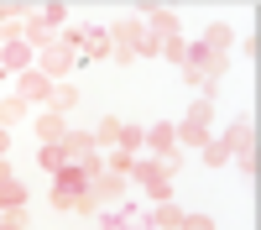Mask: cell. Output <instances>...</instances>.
Masks as SVG:
<instances>
[{
	"mask_svg": "<svg viewBox=\"0 0 261 230\" xmlns=\"http://www.w3.org/2000/svg\"><path fill=\"white\" fill-rule=\"evenodd\" d=\"M199 152H204V162H209V167H225V162H230V152H225V141H220V136H209Z\"/></svg>",
	"mask_w": 261,
	"mask_h": 230,
	"instance_id": "26",
	"label": "cell"
},
{
	"mask_svg": "<svg viewBox=\"0 0 261 230\" xmlns=\"http://www.w3.org/2000/svg\"><path fill=\"white\" fill-rule=\"evenodd\" d=\"M16 204H27V188H21L16 178H6L0 183V209H16Z\"/></svg>",
	"mask_w": 261,
	"mask_h": 230,
	"instance_id": "24",
	"label": "cell"
},
{
	"mask_svg": "<svg viewBox=\"0 0 261 230\" xmlns=\"http://www.w3.org/2000/svg\"><path fill=\"white\" fill-rule=\"evenodd\" d=\"M53 204L68 209V215H94V194H89V178L79 173V167H63V173L53 178Z\"/></svg>",
	"mask_w": 261,
	"mask_h": 230,
	"instance_id": "2",
	"label": "cell"
},
{
	"mask_svg": "<svg viewBox=\"0 0 261 230\" xmlns=\"http://www.w3.org/2000/svg\"><path fill=\"white\" fill-rule=\"evenodd\" d=\"M157 162H162V173H167V178H172V173H178V167H183V152H178V146H172V152H162V157H157Z\"/></svg>",
	"mask_w": 261,
	"mask_h": 230,
	"instance_id": "30",
	"label": "cell"
},
{
	"mask_svg": "<svg viewBox=\"0 0 261 230\" xmlns=\"http://www.w3.org/2000/svg\"><path fill=\"white\" fill-rule=\"evenodd\" d=\"M178 230H214V220H209V215H183Z\"/></svg>",
	"mask_w": 261,
	"mask_h": 230,
	"instance_id": "31",
	"label": "cell"
},
{
	"mask_svg": "<svg viewBox=\"0 0 261 230\" xmlns=\"http://www.w3.org/2000/svg\"><path fill=\"white\" fill-rule=\"evenodd\" d=\"M37 63V53L27 47V42H6V47H0V73H11V79H21Z\"/></svg>",
	"mask_w": 261,
	"mask_h": 230,
	"instance_id": "6",
	"label": "cell"
},
{
	"mask_svg": "<svg viewBox=\"0 0 261 230\" xmlns=\"http://www.w3.org/2000/svg\"><path fill=\"white\" fill-rule=\"evenodd\" d=\"M225 141V152H230V162H241L246 173H256V125L251 120H235L230 131L220 136Z\"/></svg>",
	"mask_w": 261,
	"mask_h": 230,
	"instance_id": "5",
	"label": "cell"
},
{
	"mask_svg": "<svg viewBox=\"0 0 261 230\" xmlns=\"http://www.w3.org/2000/svg\"><path fill=\"white\" fill-rule=\"evenodd\" d=\"M37 21H42L47 32H63V27H68V6H58V0H53V6H42V11H37Z\"/></svg>",
	"mask_w": 261,
	"mask_h": 230,
	"instance_id": "21",
	"label": "cell"
},
{
	"mask_svg": "<svg viewBox=\"0 0 261 230\" xmlns=\"http://www.w3.org/2000/svg\"><path fill=\"white\" fill-rule=\"evenodd\" d=\"M6 152H11V136H6V131H0V162H6Z\"/></svg>",
	"mask_w": 261,
	"mask_h": 230,
	"instance_id": "32",
	"label": "cell"
},
{
	"mask_svg": "<svg viewBox=\"0 0 261 230\" xmlns=\"http://www.w3.org/2000/svg\"><path fill=\"white\" fill-rule=\"evenodd\" d=\"M89 194H94V204H120V199H125V178L94 173V178H89Z\"/></svg>",
	"mask_w": 261,
	"mask_h": 230,
	"instance_id": "9",
	"label": "cell"
},
{
	"mask_svg": "<svg viewBox=\"0 0 261 230\" xmlns=\"http://www.w3.org/2000/svg\"><path fill=\"white\" fill-rule=\"evenodd\" d=\"M47 94H53V79L47 73H37V68H27V73H21L16 79V99H27V105H47Z\"/></svg>",
	"mask_w": 261,
	"mask_h": 230,
	"instance_id": "8",
	"label": "cell"
},
{
	"mask_svg": "<svg viewBox=\"0 0 261 230\" xmlns=\"http://www.w3.org/2000/svg\"><path fill=\"white\" fill-rule=\"evenodd\" d=\"M120 131H125V125H120L115 115H105V120L94 125V146H110V152H115V146H120Z\"/></svg>",
	"mask_w": 261,
	"mask_h": 230,
	"instance_id": "18",
	"label": "cell"
},
{
	"mask_svg": "<svg viewBox=\"0 0 261 230\" xmlns=\"http://www.w3.org/2000/svg\"><path fill=\"white\" fill-rule=\"evenodd\" d=\"M225 68H230V58L214 53V47H204V42H193L188 58H183V79L193 84V89H204L209 99H214V84L225 79Z\"/></svg>",
	"mask_w": 261,
	"mask_h": 230,
	"instance_id": "1",
	"label": "cell"
},
{
	"mask_svg": "<svg viewBox=\"0 0 261 230\" xmlns=\"http://www.w3.org/2000/svg\"><path fill=\"white\" fill-rule=\"evenodd\" d=\"M130 178L146 188V199H151V204L172 199V178L162 173V162H157V157H136V162H130Z\"/></svg>",
	"mask_w": 261,
	"mask_h": 230,
	"instance_id": "3",
	"label": "cell"
},
{
	"mask_svg": "<svg viewBox=\"0 0 261 230\" xmlns=\"http://www.w3.org/2000/svg\"><path fill=\"white\" fill-rule=\"evenodd\" d=\"M141 27L157 37V42H167V37H178L183 21H178V11H167V6H146V21H141Z\"/></svg>",
	"mask_w": 261,
	"mask_h": 230,
	"instance_id": "7",
	"label": "cell"
},
{
	"mask_svg": "<svg viewBox=\"0 0 261 230\" xmlns=\"http://www.w3.org/2000/svg\"><path fill=\"white\" fill-rule=\"evenodd\" d=\"M79 63H84V58H79L73 47H63V42H53V47H42V53H37V63H32V68H37V73H47L53 84H68V73L79 68Z\"/></svg>",
	"mask_w": 261,
	"mask_h": 230,
	"instance_id": "4",
	"label": "cell"
},
{
	"mask_svg": "<svg viewBox=\"0 0 261 230\" xmlns=\"http://www.w3.org/2000/svg\"><path fill=\"white\" fill-rule=\"evenodd\" d=\"M230 42H235V37H230V27H225V21H209V32H204V47H214V53H225Z\"/></svg>",
	"mask_w": 261,
	"mask_h": 230,
	"instance_id": "22",
	"label": "cell"
},
{
	"mask_svg": "<svg viewBox=\"0 0 261 230\" xmlns=\"http://www.w3.org/2000/svg\"><path fill=\"white\" fill-rule=\"evenodd\" d=\"M37 167H42V173H53V178H58L63 167H68V162H63V146H58V141H42V146H37Z\"/></svg>",
	"mask_w": 261,
	"mask_h": 230,
	"instance_id": "16",
	"label": "cell"
},
{
	"mask_svg": "<svg viewBox=\"0 0 261 230\" xmlns=\"http://www.w3.org/2000/svg\"><path fill=\"white\" fill-rule=\"evenodd\" d=\"M157 58H167V63H183V58H188V42H183V37H167V42H157Z\"/></svg>",
	"mask_w": 261,
	"mask_h": 230,
	"instance_id": "25",
	"label": "cell"
},
{
	"mask_svg": "<svg viewBox=\"0 0 261 230\" xmlns=\"http://www.w3.org/2000/svg\"><path fill=\"white\" fill-rule=\"evenodd\" d=\"M16 120H27V99L6 94V99H0V131H6V125H16Z\"/></svg>",
	"mask_w": 261,
	"mask_h": 230,
	"instance_id": "19",
	"label": "cell"
},
{
	"mask_svg": "<svg viewBox=\"0 0 261 230\" xmlns=\"http://www.w3.org/2000/svg\"><path fill=\"white\" fill-rule=\"evenodd\" d=\"M146 146H151V152H172V146H178V136H172V125H151V131H146Z\"/></svg>",
	"mask_w": 261,
	"mask_h": 230,
	"instance_id": "20",
	"label": "cell"
},
{
	"mask_svg": "<svg viewBox=\"0 0 261 230\" xmlns=\"http://www.w3.org/2000/svg\"><path fill=\"white\" fill-rule=\"evenodd\" d=\"M73 105H79V89H73V84H53V94H47V110H53V115H68Z\"/></svg>",
	"mask_w": 261,
	"mask_h": 230,
	"instance_id": "17",
	"label": "cell"
},
{
	"mask_svg": "<svg viewBox=\"0 0 261 230\" xmlns=\"http://www.w3.org/2000/svg\"><path fill=\"white\" fill-rule=\"evenodd\" d=\"M130 162H136V157L115 146V152H110V162H105V173H115V178H130Z\"/></svg>",
	"mask_w": 261,
	"mask_h": 230,
	"instance_id": "28",
	"label": "cell"
},
{
	"mask_svg": "<svg viewBox=\"0 0 261 230\" xmlns=\"http://www.w3.org/2000/svg\"><path fill=\"white\" fill-rule=\"evenodd\" d=\"M209 120H214V99L204 94L199 105H188V120H183V125H204V131H209Z\"/></svg>",
	"mask_w": 261,
	"mask_h": 230,
	"instance_id": "23",
	"label": "cell"
},
{
	"mask_svg": "<svg viewBox=\"0 0 261 230\" xmlns=\"http://www.w3.org/2000/svg\"><path fill=\"white\" fill-rule=\"evenodd\" d=\"M63 136H68V120H63V115H37V146L42 141H63Z\"/></svg>",
	"mask_w": 261,
	"mask_h": 230,
	"instance_id": "15",
	"label": "cell"
},
{
	"mask_svg": "<svg viewBox=\"0 0 261 230\" xmlns=\"http://www.w3.org/2000/svg\"><path fill=\"white\" fill-rule=\"evenodd\" d=\"M136 146H146V131H141V125H125V131H120V152L136 157Z\"/></svg>",
	"mask_w": 261,
	"mask_h": 230,
	"instance_id": "29",
	"label": "cell"
},
{
	"mask_svg": "<svg viewBox=\"0 0 261 230\" xmlns=\"http://www.w3.org/2000/svg\"><path fill=\"white\" fill-rule=\"evenodd\" d=\"M141 225H146V215H141V209H130V204H125V209H110V215L99 220V230H141Z\"/></svg>",
	"mask_w": 261,
	"mask_h": 230,
	"instance_id": "13",
	"label": "cell"
},
{
	"mask_svg": "<svg viewBox=\"0 0 261 230\" xmlns=\"http://www.w3.org/2000/svg\"><path fill=\"white\" fill-rule=\"evenodd\" d=\"M172 136H178L183 146H204V141H209V131H204V125H172Z\"/></svg>",
	"mask_w": 261,
	"mask_h": 230,
	"instance_id": "27",
	"label": "cell"
},
{
	"mask_svg": "<svg viewBox=\"0 0 261 230\" xmlns=\"http://www.w3.org/2000/svg\"><path fill=\"white\" fill-rule=\"evenodd\" d=\"M21 42H27L32 53H42V47H53V42H58V32H47V27L37 21V11H32V16H27V32H21Z\"/></svg>",
	"mask_w": 261,
	"mask_h": 230,
	"instance_id": "14",
	"label": "cell"
},
{
	"mask_svg": "<svg viewBox=\"0 0 261 230\" xmlns=\"http://www.w3.org/2000/svg\"><path fill=\"white\" fill-rule=\"evenodd\" d=\"M0 230H21V225H0Z\"/></svg>",
	"mask_w": 261,
	"mask_h": 230,
	"instance_id": "33",
	"label": "cell"
},
{
	"mask_svg": "<svg viewBox=\"0 0 261 230\" xmlns=\"http://www.w3.org/2000/svg\"><path fill=\"white\" fill-rule=\"evenodd\" d=\"M27 6H0V47L6 42H21V32H27Z\"/></svg>",
	"mask_w": 261,
	"mask_h": 230,
	"instance_id": "10",
	"label": "cell"
},
{
	"mask_svg": "<svg viewBox=\"0 0 261 230\" xmlns=\"http://www.w3.org/2000/svg\"><path fill=\"white\" fill-rule=\"evenodd\" d=\"M146 225H151V230H178V225H183V209L172 204V199H162V204L146 209Z\"/></svg>",
	"mask_w": 261,
	"mask_h": 230,
	"instance_id": "12",
	"label": "cell"
},
{
	"mask_svg": "<svg viewBox=\"0 0 261 230\" xmlns=\"http://www.w3.org/2000/svg\"><path fill=\"white\" fill-rule=\"evenodd\" d=\"M79 58H89V63H110V37H105V27H89V32H84Z\"/></svg>",
	"mask_w": 261,
	"mask_h": 230,
	"instance_id": "11",
	"label": "cell"
}]
</instances>
